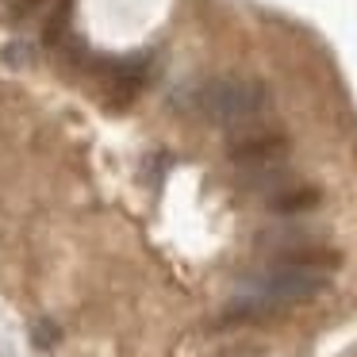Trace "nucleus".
Returning a JSON list of instances; mask_svg holds the SVG:
<instances>
[{"instance_id":"nucleus-9","label":"nucleus","mask_w":357,"mask_h":357,"mask_svg":"<svg viewBox=\"0 0 357 357\" xmlns=\"http://www.w3.org/2000/svg\"><path fill=\"white\" fill-rule=\"evenodd\" d=\"M35 342H39L43 349H50L58 342V326L54 323H39V326H35Z\"/></svg>"},{"instance_id":"nucleus-2","label":"nucleus","mask_w":357,"mask_h":357,"mask_svg":"<svg viewBox=\"0 0 357 357\" xmlns=\"http://www.w3.org/2000/svg\"><path fill=\"white\" fill-rule=\"evenodd\" d=\"M254 292L261 300L277 303V307H284V303H307L326 292V273L296 269V265H273L265 277H257Z\"/></svg>"},{"instance_id":"nucleus-4","label":"nucleus","mask_w":357,"mask_h":357,"mask_svg":"<svg viewBox=\"0 0 357 357\" xmlns=\"http://www.w3.org/2000/svg\"><path fill=\"white\" fill-rule=\"evenodd\" d=\"M277 265H296V269H315V273H331L342 265V254L331 246H319V242H296L284 246L277 254Z\"/></svg>"},{"instance_id":"nucleus-8","label":"nucleus","mask_w":357,"mask_h":357,"mask_svg":"<svg viewBox=\"0 0 357 357\" xmlns=\"http://www.w3.org/2000/svg\"><path fill=\"white\" fill-rule=\"evenodd\" d=\"M43 8V0H4V16L8 20H27V16H35V12Z\"/></svg>"},{"instance_id":"nucleus-5","label":"nucleus","mask_w":357,"mask_h":357,"mask_svg":"<svg viewBox=\"0 0 357 357\" xmlns=\"http://www.w3.org/2000/svg\"><path fill=\"white\" fill-rule=\"evenodd\" d=\"M319 200H323V192H319V188L292 185V188H277V192L269 196V211H277V215H300V211L319 208Z\"/></svg>"},{"instance_id":"nucleus-1","label":"nucleus","mask_w":357,"mask_h":357,"mask_svg":"<svg viewBox=\"0 0 357 357\" xmlns=\"http://www.w3.org/2000/svg\"><path fill=\"white\" fill-rule=\"evenodd\" d=\"M192 108L200 112L208 123L219 127H238V123H254L257 116L273 108V93L265 81H250V77H223L211 85L196 89Z\"/></svg>"},{"instance_id":"nucleus-6","label":"nucleus","mask_w":357,"mask_h":357,"mask_svg":"<svg viewBox=\"0 0 357 357\" xmlns=\"http://www.w3.org/2000/svg\"><path fill=\"white\" fill-rule=\"evenodd\" d=\"M142 89V66H116L108 73V104L112 108H127Z\"/></svg>"},{"instance_id":"nucleus-10","label":"nucleus","mask_w":357,"mask_h":357,"mask_svg":"<svg viewBox=\"0 0 357 357\" xmlns=\"http://www.w3.org/2000/svg\"><path fill=\"white\" fill-rule=\"evenodd\" d=\"M231 357H254V354H231Z\"/></svg>"},{"instance_id":"nucleus-3","label":"nucleus","mask_w":357,"mask_h":357,"mask_svg":"<svg viewBox=\"0 0 357 357\" xmlns=\"http://www.w3.org/2000/svg\"><path fill=\"white\" fill-rule=\"evenodd\" d=\"M234 165L242 169H273L288 158V135L284 131H269V127H257V131H242L231 139L227 146Z\"/></svg>"},{"instance_id":"nucleus-7","label":"nucleus","mask_w":357,"mask_h":357,"mask_svg":"<svg viewBox=\"0 0 357 357\" xmlns=\"http://www.w3.org/2000/svg\"><path fill=\"white\" fill-rule=\"evenodd\" d=\"M70 0H62V4H58V12L54 16H50V24H47V35H43V39L50 43V47H62L66 39H70Z\"/></svg>"}]
</instances>
